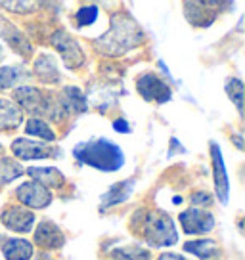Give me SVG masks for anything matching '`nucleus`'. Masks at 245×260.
I'll use <instances>...</instances> for the list:
<instances>
[{
    "label": "nucleus",
    "instance_id": "1",
    "mask_svg": "<svg viewBox=\"0 0 245 260\" xmlns=\"http://www.w3.org/2000/svg\"><path fill=\"white\" fill-rule=\"evenodd\" d=\"M77 162L102 172H115L125 165V153L117 144L107 138H96L77 144L73 149Z\"/></svg>",
    "mask_w": 245,
    "mask_h": 260
},
{
    "label": "nucleus",
    "instance_id": "13",
    "mask_svg": "<svg viewBox=\"0 0 245 260\" xmlns=\"http://www.w3.org/2000/svg\"><path fill=\"white\" fill-rule=\"evenodd\" d=\"M33 71L39 77V81L44 82V84H57L59 82L57 61L56 57L50 56V54H41V56L35 59Z\"/></svg>",
    "mask_w": 245,
    "mask_h": 260
},
{
    "label": "nucleus",
    "instance_id": "24",
    "mask_svg": "<svg viewBox=\"0 0 245 260\" xmlns=\"http://www.w3.org/2000/svg\"><path fill=\"white\" fill-rule=\"evenodd\" d=\"M115 260H149V252L146 249H140L136 245L132 247H122L119 251H115Z\"/></svg>",
    "mask_w": 245,
    "mask_h": 260
},
{
    "label": "nucleus",
    "instance_id": "26",
    "mask_svg": "<svg viewBox=\"0 0 245 260\" xmlns=\"http://www.w3.org/2000/svg\"><path fill=\"white\" fill-rule=\"evenodd\" d=\"M19 77H21V73H19V69H16V67H2L0 69V90L14 86Z\"/></svg>",
    "mask_w": 245,
    "mask_h": 260
},
{
    "label": "nucleus",
    "instance_id": "5",
    "mask_svg": "<svg viewBox=\"0 0 245 260\" xmlns=\"http://www.w3.org/2000/svg\"><path fill=\"white\" fill-rule=\"evenodd\" d=\"M136 90L146 102L165 104L171 100V88L156 73H144L136 79Z\"/></svg>",
    "mask_w": 245,
    "mask_h": 260
},
{
    "label": "nucleus",
    "instance_id": "25",
    "mask_svg": "<svg viewBox=\"0 0 245 260\" xmlns=\"http://www.w3.org/2000/svg\"><path fill=\"white\" fill-rule=\"evenodd\" d=\"M98 19V8L96 6H82L75 14V23L77 27H88Z\"/></svg>",
    "mask_w": 245,
    "mask_h": 260
},
{
    "label": "nucleus",
    "instance_id": "31",
    "mask_svg": "<svg viewBox=\"0 0 245 260\" xmlns=\"http://www.w3.org/2000/svg\"><path fill=\"white\" fill-rule=\"evenodd\" d=\"M2 57H4V50H2V46H0V61H2Z\"/></svg>",
    "mask_w": 245,
    "mask_h": 260
},
{
    "label": "nucleus",
    "instance_id": "15",
    "mask_svg": "<svg viewBox=\"0 0 245 260\" xmlns=\"http://www.w3.org/2000/svg\"><path fill=\"white\" fill-rule=\"evenodd\" d=\"M134 186H136V182L132 178L113 184L106 193L102 195V205H100V207L106 209V207H113V205H121V203H125V201H129L132 191H134Z\"/></svg>",
    "mask_w": 245,
    "mask_h": 260
},
{
    "label": "nucleus",
    "instance_id": "29",
    "mask_svg": "<svg viewBox=\"0 0 245 260\" xmlns=\"http://www.w3.org/2000/svg\"><path fill=\"white\" fill-rule=\"evenodd\" d=\"M113 128L117 130V132H121V134H129V132H131V124L125 121V119H117V121L113 122Z\"/></svg>",
    "mask_w": 245,
    "mask_h": 260
},
{
    "label": "nucleus",
    "instance_id": "8",
    "mask_svg": "<svg viewBox=\"0 0 245 260\" xmlns=\"http://www.w3.org/2000/svg\"><path fill=\"white\" fill-rule=\"evenodd\" d=\"M16 197L25 205V209H46L52 203V193L48 187L41 186L37 182H23L21 186H17Z\"/></svg>",
    "mask_w": 245,
    "mask_h": 260
},
{
    "label": "nucleus",
    "instance_id": "16",
    "mask_svg": "<svg viewBox=\"0 0 245 260\" xmlns=\"http://www.w3.org/2000/svg\"><path fill=\"white\" fill-rule=\"evenodd\" d=\"M27 174L33 178V182L44 187H62L66 182V176L56 167H31Z\"/></svg>",
    "mask_w": 245,
    "mask_h": 260
},
{
    "label": "nucleus",
    "instance_id": "4",
    "mask_svg": "<svg viewBox=\"0 0 245 260\" xmlns=\"http://www.w3.org/2000/svg\"><path fill=\"white\" fill-rule=\"evenodd\" d=\"M50 44L62 54V61L67 69H79L84 65V52L81 44L75 41L67 31H56L50 37Z\"/></svg>",
    "mask_w": 245,
    "mask_h": 260
},
{
    "label": "nucleus",
    "instance_id": "23",
    "mask_svg": "<svg viewBox=\"0 0 245 260\" xmlns=\"http://www.w3.org/2000/svg\"><path fill=\"white\" fill-rule=\"evenodd\" d=\"M226 94H228L230 102H234L237 113L243 115V107H241V102H243V82L239 79H228L226 81Z\"/></svg>",
    "mask_w": 245,
    "mask_h": 260
},
{
    "label": "nucleus",
    "instance_id": "10",
    "mask_svg": "<svg viewBox=\"0 0 245 260\" xmlns=\"http://www.w3.org/2000/svg\"><path fill=\"white\" fill-rule=\"evenodd\" d=\"M0 220L8 230L17 232V234H29L35 226L33 211H29L25 207H16V205L4 209L2 214H0Z\"/></svg>",
    "mask_w": 245,
    "mask_h": 260
},
{
    "label": "nucleus",
    "instance_id": "14",
    "mask_svg": "<svg viewBox=\"0 0 245 260\" xmlns=\"http://www.w3.org/2000/svg\"><path fill=\"white\" fill-rule=\"evenodd\" d=\"M21 122H23V111L19 109V106L8 98H0V130L4 132L16 130Z\"/></svg>",
    "mask_w": 245,
    "mask_h": 260
},
{
    "label": "nucleus",
    "instance_id": "3",
    "mask_svg": "<svg viewBox=\"0 0 245 260\" xmlns=\"http://www.w3.org/2000/svg\"><path fill=\"white\" fill-rule=\"evenodd\" d=\"M142 224V237L154 247H171L178 241L176 228L172 224L171 216L163 211H149L140 220Z\"/></svg>",
    "mask_w": 245,
    "mask_h": 260
},
{
    "label": "nucleus",
    "instance_id": "18",
    "mask_svg": "<svg viewBox=\"0 0 245 260\" xmlns=\"http://www.w3.org/2000/svg\"><path fill=\"white\" fill-rule=\"evenodd\" d=\"M33 245L27 239H6L2 245V254L6 256V260H31L33 258Z\"/></svg>",
    "mask_w": 245,
    "mask_h": 260
},
{
    "label": "nucleus",
    "instance_id": "27",
    "mask_svg": "<svg viewBox=\"0 0 245 260\" xmlns=\"http://www.w3.org/2000/svg\"><path fill=\"white\" fill-rule=\"evenodd\" d=\"M192 209H196L197 205H199V209L201 211H207L209 207H211V203H212V197L207 191H196V193L192 195Z\"/></svg>",
    "mask_w": 245,
    "mask_h": 260
},
{
    "label": "nucleus",
    "instance_id": "30",
    "mask_svg": "<svg viewBox=\"0 0 245 260\" xmlns=\"http://www.w3.org/2000/svg\"><path fill=\"white\" fill-rule=\"evenodd\" d=\"M157 260H188V258H184L182 254H176V252H163Z\"/></svg>",
    "mask_w": 245,
    "mask_h": 260
},
{
    "label": "nucleus",
    "instance_id": "6",
    "mask_svg": "<svg viewBox=\"0 0 245 260\" xmlns=\"http://www.w3.org/2000/svg\"><path fill=\"white\" fill-rule=\"evenodd\" d=\"M12 153L17 159L23 161H37V159H48V157H56L57 149L54 146H48L46 142H39V140L29 138H17L12 144Z\"/></svg>",
    "mask_w": 245,
    "mask_h": 260
},
{
    "label": "nucleus",
    "instance_id": "7",
    "mask_svg": "<svg viewBox=\"0 0 245 260\" xmlns=\"http://www.w3.org/2000/svg\"><path fill=\"white\" fill-rule=\"evenodd\" d=\"M178 220L184 234L188 236L207 234L217 226V218L209 211H201V209H188V211L180 212Z\"/></svg>",
    "mask_w": 245,
    "mask_h": 260
},
{
    "label": "nucleus",
    "instance_id": "2",
    "mask_svg": "<svg viewBox=\"0 0 245 260\" xmlns=\"http://www.w3.org/2000/svg\"><path fill=\"white\" fill-rule=\"evenodd\" d=\"M140 42H144V32L138 25L132 21L131 17L113 16L111 19V29L98 39V46L104 54H122L127 50L138 46Z\"/></svg>",
    "mask_w": 245,
    "mask_h": 260
},
{
    "label": "nucleus",
    "instance_id": "17",
    "mask_svg": "<svg viewBox=\"0 0 245 260\" xmlns=\"http://www.w3.org/2000/svg\"><path fill=\"white\" fill-rule=\"evenodd\" d=\"M57 100H59V104L64 107V111H67V113L81 115L88 107L86 106V98H84V94L77 86H66V88L62 90V94L57 96Z\"/></svg>",
    "mask_w": 245,
    "mask_h": 260
},
{
    "label": "nucleus",
    "instance_id": "22",
    "mask_svg": "<svg viewBox=\"0 0 245 260\" xmlns=\"http://www.w3.org/2000/svg\"><path fill=\"white\" fill-rule=\"evenodd\" d=\"M25 132H27L29 136H37V138L44 140V142H54V140H56V134H54V130L50 128L48 122L39 119V117H33V119L27 121Z\"/></svg>",
    "mask_w": 245,
    "mask_h": 260
},
{
    "label": "nucleus",
    "instance_id": "12",
    "mask_svg": "<svg viewBox=\"0 0 245 260\" xmlns=\"http://www.w3.org/2000/svg\"><path fill=\"white\" fill-rule=\"evenodd\" d=\"M14 98H16V104L19 106L21 111H29L33 113L35 117L39 115H44V94H42L39 88H33V86H19L14 92Z\"/></svg>",
    "mask_w": 245,
    "mask_h": 260
},
{
    "label": "nucleus",
    "instance_id": "11",
    "mask_svg": "<svg viewBox=\"0 0 245 260\" xmlns=\"http://www.w3.org/2000/svg\"><path fill=\"white\" fill-rule=\"evenodd\" d=\"M35 243L42 249H48V251L62 249L66 243V234L52 220H42L35 230Z\"/></svg>",
    "mask_w": 245,
    "mask_h": 260
},
{
    "label": "nucleus",
    "instance_id": "19",
    "mask_svg": "<svg viewBox=\"0 0 245 260\" xmlns=\"http://www.w3.org/2000/svg\"><path fill=\"white\" fill-rule=\"evenodd\" d=\"M2 37L10 42V46H12V48L16 50V52H19L21 56H29V54L33 52V46H31V42L27 41V37L21 35L16 27H12V23H6Z\"/></svg>",
    "mask_w": 245,
    "mask_h": 260
},
{
    "label": "nucleus",
    "instance_id": "21",
    "mask_svg": "<svg viewBox=\"0 0 245 260\" xmlns=\"http://www.w3.org/2000/svg\"><path fill=\"white\" fill-rule=\"evenodd\" d=\"M23 167L10 157H0V187L23 176Z\"/></svg>",
    "mask_w": 245,
    "mask_h": 260
},
{
    "label": "nucleus",
    "instance_id": "20",
    "mask_svg": "<svg viewBox=\"0 0 245 260\" xmlns=\"http://www.w3.org/2000/svg\"><path fill=\"white\" fill-rule=\"evenodd\" d=\"M184 251L205 260L209 256H215V252H219V245L215 243L212 239H194V241L184 243Z\"/></svg>",
    "mask_w": 245,
    "mask_h": 260
},
{
    "label": "nucleus",
    "instance_id": "32",
    "mask_svg": "<svg viewBox=\"0 0 245 260\" xmlns=\"http://www.w3.org/2000/svg\"><path fill=\"white\" fill-rule=\"evenodd\" d=\"M0 155H2V144H0Z\"/></svg>",
    "mask_w": 245,
    "mask_h": 260
},
{
    "label": "nucleus",
    "instance_id": "9",
    "mask_svg": "<svg viewBox=\"0 0 245 260\" xmlns=\"http://www.w3.org/2000/svg\"><path fill=\"white\" fill-rule=\"evenodd\" d=\"M211 147V162H212V182H215V193L219 197L222 205L228 203V193H230V182L228 174H226V167H224V159H222L221 146L217 142L209 144Z\"/></svg>",
    "mask_w": 245,
    "mask_h": 260
},
{
    "label": "nucleus",
    "instance_id": "28",
    "mask_svg": "<svg viewBox=\"0 0 245 260\" xmlns=\"http://www.w3.org/2000/svg\"><path fill=\"white\" fill-rule=\"evenodd\" d=\"M2 8H8L10 12H17V14H25V12H33L37 8L35 2H0Z\"/></svg>",
    "mask_w": 245,
    "mask_h": 260
}]
</instances>
